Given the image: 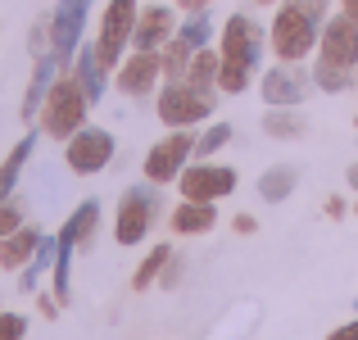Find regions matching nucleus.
Segmentation results:
<instances>
[{"mask_svg": "<svg viewBox=\"0 0 358 340\" xmlns=\"http://www.w3.org/2000/svg\"><path fill=\"white\" fill-rule=\"evenodd\" d=\"M168 259H173V245H155V250H150L145 259H141V268L131 272V290H145V286H155V281L164 277Z\"/></svg>", "mask_w": 358, "mask_h": 340, "instance_id": "obj_24", "label": "nucleus"}, {"mask_svg": "<svg viewBox=\"0 0 358 340\" xmlns=\"http://www.w3.org/2000/svg\"><path fill=\"white\" fill-rule=\"evenodd\" d=\"M308 96V78L295 64H277V69L263 73V100L272 109H299V100Z\"/></svg>", "mask_w": 358, "mask_h": 340, "instance_id": "obj_13", "label": "nucleus"}, {"mask_svg": "<svg viewBox=\"0 0 358 340\" xmlns=\"http://www.w3.org/2000/svg\"><path fill=\"white\" fill-rule=\"evenodd\" d=\"M50 263H55V241H50V236H41V245H36L32 263H27V268H18V272H23V281H18V286H23L27 295H32V290H36V281H41V272L50 268Z\"/></svg>", "mask_w": 358, "mask_h": 340, "instance_id": "obj_26", "label": "nucleus"}, {"mask_svg": "<svg viewBox=\"0 0 358 340\" xmlns=\"http://www.w3.org/2000/svg\"><path fill=\"white\" fill-rule=\"evenodd\" d=\"M173 36H177V14L168 5H145L136 14V32H131L136 50H164Z\"/></svg>", "mask_w": 358, "mask_h": 340, "instance_id": "obj_14", "label": "nucleus"}, {"mask_svg": "<svg viewBox=\"0 0 358 340\" xmlns=\"http://www.w3.org/2000/svg\"><path fill=\"white\" fill-rule=\"evenodd\" d=\"M317 36H322V23H317L299 0H286V5L277 9V18H272V27H268L272 55H277L281 64L308 59V55L317 50Z\"/></svg>", "mask_w": 358, "mask_h": 340, "instance_id": "obj_1", "label": "nucleus"}, {"mask_svg": "<svg viewBox=\"0 0 358 340\" xmlns=\"http://www.w3.org/2000/svg\"><path fill=\"white\" fill-rule=\"evenodd\" d=\"M69 73L82 82V91H87L91 105L105 96V73H109V69L100 64V50H96V45H78V59H73V69H69Z\"/></svg>", "mask_w": 358, "mask_h": 340, "instance_id": "obj_17", "label": "nucleus"}, {"mask_svg": "<svg viewBox=\"0 0 358 340\" xmlns=\"http://www.w3.org/2000/svg\"><path fill=\"white\" fill-rule=\"evenodd\" d=\"M341 14H350L354 23H358V0H341Z\"/></svg>", "mask_w": 358, "mask_h": 340, "instance_id": "obj_35", "label": "nucleus"}, {"mask_svg": "<svg viewBox=\"0 0 358 340\" xmlns=\"http://www.w3.org/2000/svg\"><path fill=\"white\" fill-rule=\"evenodd\" d=\"M254 5H272V0H254Z\"/></svg>", "mask_w": 358, "mask_h": 340, "instance_id": "obj_38", "label": "nucleus"}, {"mask_svg": "<svg viewBox=\"0 0 358 340\" xmlns=\"http://www.w3.org/2000/svg\"><path fill=\"white\" fill-rule=\"evenodd\" d=\"M96 227H100V200H82L78 209H73V218L59 227V241H69V245H87L91 236H96Z\"/></svg>", "mask_w": 358, "mask_h": 340, "instance_id": "obj_19", "label": "nucleus"}, {"mask_svg": "<svg viewBox=\"0 0 358 340\" xmlns=\"http://www.w3.org/2000/svg\"><path fill=\"white\" fill-rule=\"evenodd\" d=\"M55 78H59V59L55 55H41L36 59V69H32V82H27V96H23V118L27 122H36V113H41L45 105V96H50V87H55Z\"/></svg>", "mask_w": 358, "mask_h": 340, "instance_id": "obj_15", "label": "nucleus"}, {"mask_svg": "<svg viewBox=\"0 0 358 340\" xmlns=\"http://www.w3.org/2000/svg\"><path fill=\"white\" fill-rule=\"evenodd\" d=\"M159 78H164V59H159V50H136L131 59L118 64V91L122 96H150V91L159 87Z\"/></svg>", "mask_w": 358, "mask_h": 340, "instance_id": "obj_12", "label": "nucleus"}, {"mask_svg": "<svg viewBox=\"0 0 358 340\" xmlns=\"http://www.w3.org/2000/svg\"><path fill=\"white\" fill-rule=\"evenodd\" d=\"M295 186H299V173H295L290 164H277V168H268V173L259 177V195H263L268 204H281L290 191H295Z\"/></svg>", "mask_w": 358, "mask_h": 340, "instance_id": "obj_22", "label": "nucleus"}, {"mask_svg": "<svg viewBox=\"0 0 358 340\" xmlns=\"http://www.w3.org/2000/svg\"><path fill=\"white\" fill-rule=\"evenodd\" d=\"M218 73H222V55L204 45V50H195L191 69H186V82L200 87V91H218Z\"/></svg>", "mask_w": 358, "mask_h": 340, "instance_id": "obj_21", "label": "nucleus"}, {"mask_svg": "<svg viewBox=\"0 0 358 340\" xmlns=\"http://www.w3.org/2000/svg\"><path fill=\"white\" fill-rule=\"evenodd\" d=\"M327 213H331V218H341V213H345V200H336V195H331V200H327Z\"/></svg>", "mask_w": 358, "mask_h": 340, "instance_id": "obj_34", "label": "nucleus"}, {"mask_svg": "<svg viewBox=\"0 0 358 340\" xmlns=\"http://www.w3.org/2000/svg\"><path fill=\"white\" fill-rule=\"evenodd\" d=\"M23 336H27L23 313H0V340H23Z\"/></svg>", "mask_w": 358, "mask_h": 340, "instance_id": "obj_31", "label": "nucleus"}, {"mask_svg": "<svg viewBox=\"0 0 358 340\" xmlns=\"http://www.w3.org/2000/svg\"><path fill=\"white\" fill-rule=\"evenodd\" d=\"M209 113H213V91L191 87L186 78L164 82V91H159V118H164L168 127H195V122H204Z\"/></svg>", "mask_w": 358, "mask_h": 340, "instance_id": "obj_3", "label": "nucleus"}, {"mask_svg": "<svg viewBox=\"0 0 358 340\" xmlns=\"http://www.w3.org/2000/svg\"><path fill=\"white\" fill-rule=\"evenodd\" d=\"M354 309H358V299H354Z\"/></svg>", "mask_w": 358, "mask_h": 340, "instance_id": "obj_40", "label": "nucleus"}, {"mask_svg": "<svg viewBox=\"0 0 358 340\" xmlns=\"http://www.w3.org/2000/svg\"><path fill=\"white\" fill-rule=\"evenodd\" d=\"M36 245H41V232L23 222L18 232H9L5 241H0V268H5V272L27 268V263H32V254H36Z\"/></svg>", "mask_w": 358, "mask_h": 340, "instance_id": "obj_16", "label": "nucleus"}, {"mask_svg": "<svg viewBox=\"0 0 358 340\" xmlns=\"http://www.w3.org/2000/svg\"><path fill=\"white\" fill-rule=\"evenodd\" d=\"M177 5H182V9H191V14H195V9H209V0H177Z\"/></svg>", "mask_w": 358, "mask_h": 340, "instance_id": "obj_36", "label": "nucleus"}, {"mask_svg": "<svg viewBox=\"0 0 358 340\" xmlns=\"http://www.w3.org/2000/svg\"><path fill=\"white\" fill-rule=\"evenodd\" d=\"M87 109H91V100L82 91V82L73 73H59L50 96H45V105H41V132L55 141H73L87 127Z\"/></svg>", "mask_w": 358, "mask_h": 340, "instance_id": "obj_2", "label": "nucleus"}, {"mask_svg": "<svg viewBox=\"0 0 358 340\" xmlns=\"http://www.w3.org/2000/svg\"><path fill=\"white\" fill-rule=\"evenodd\" d=\"M136 14H141L136 0H109L105 18H100V36H96V50H100L105 69H118L122 64V45L136 32Z\"/></svg>", "mask_w": 358, "mask_h": 340, "instance_id": "obj_4", "label": "nucleus"}, {"mask_svg": "<svg viewBox=\"0 0 358 340\" xmlns=\"http://www.w3.org/2000/svg\"><path fill=\"white\" fill-rule=\"evenodd\" d=\"M114 150H118V141L109 136L105 127H82L73 141H64V164L78 177H91V173H100V168H109Z\"/></svg>", "mask_w": 358, "mask_h": 340, "instance_id": "obj_9", "label": "nucleus"}, {"mask_svg": "<svg viewBox=\"0 0 358 340\" xmlns=\"http://www.w3.org/2000/svg\"><path fill=\"white\" fill-rule=\"evenodd\" d=\"M345 182H350L354 191H358V164H350V173H345Z\"/></svg>", "mask_w": 358, "mask_h": 340, "instance_id": "obj_37", "label": "nucleus"}, {"mask_svg": "<svg viewBox=\"0 0 358 340\" xmlns=\"http://www.w3.org/2000/svg\"><path fill=\"white\" fill-rule=\"evenodd\" d=\"M218 55L222 64H236V69H259V55H263V32L250 14H231L222 23V36H218Z\"/></svg>", "mask_w": 358, "mask_h": 340, "instance_id": "obj_7", "label": "nucleus"}, {"mask_svg": "<svg viewBox=\"0 0 358 340\" xmlns=\"http://www.w3.org/2000/svg\"><path fill=\"white\" fill-rule=\"evenodd\" d=\"M354 127H358V113H354Z\"/></svg>", "mask_w": 358, "mask_h": 340, "instance_id": "obj_39", "label": "nucleus"}, {"mask_svg": "<svg viewBox=\"0 0 358 340\" xmlns=\"http://www.w3.org/2000/svg\"><path fill=\"white\" fill-rule=\"evenodd\" d=\"M177 277H182V263H177V254H173L168 268H164V286H177Z\"/></svg>", "mask_w": 358, "mask_h": 340, "instance_id": "obj_33", "label": "nucleus"}, {"mask_svg": "<svg viewBox=\"0 0 358 340\" xmlns=\"http://www.w3.org/2000/svg\"><path fill=\"white\" fill-rule=\"evenodd\" d=\"M177 182H182V200L218 204L222 195L236 191V168H222V164H186Z\"/></svg>", "mask_w": 358, "mask_h": 340, "instance_id": "obj_10", "label": "nucleus"}, {"mask_svg": "<svg viewBox=\"0 0 358 340\" xmlns=\"http://www.w3.org/2000/svg\"><path fill=\"white\" fill-rule=\"evenodd\" d=\"M168 222H173L177 236H204V232H213V222H218V209H213V204H200V200H182Z\"/></svg>", "mask_w": 358, "mask_h": 340, "instance_id": "obj_18", "label": "nucleus"}, {"mask_svg": "<svg viewBox=\"0 0 358 340\" xmlns=\"http://www.w3.org/2000/svg\"><path fill=\"white\" fill-rule=\"evenodd\" d=\"M177 36H186V41H191L195 50H204V45H209V36H213V23H209V14H204V9H195V14L182 23V32H177Z\"/></svg>", "mask_w": 358, "mask_h": 340, "instance_id": "obj_27", "label": "nucleus"}, {"mask_svg": "<svg viewBox=\"0 0 358 340\" xmlns=\"http://www.w3.org/2000/svg\"><path fill=\"white\" fill-rule=\"evenodd\" d=\"M227 141H231V122H213V127L204 132L200 141H195V155H200V159H209V155H218V150L227 146Z\"/></svg>", "mask_w": 358, "mask_h": 340, "instance_id": "obj_28", "label": "nucleus"}, {"mask_svg": "<svg viewBox=\"0 0 358 340\" xmlns=\"http://www.w3.org/2000/svg\"><path fill=\"white\" fill-rule=\"evenodd\" d=\"M191 155H195V136H191L186 127H173V136L155 141V146L145 150V177H150L155 186H168V182H177Z\"/></svg>", "mask_w": 358, "mask_h": 340, "instance_id": "obj_6", "label": "nucleus"}, {"mask_svg": "<svg viewBox=\"0 0 358 340\" xmlns=\"http://www.w3.org/2000/svg\"><path fill=\"white\" fill-rule=\"evenodd\" d=\"M87 14H91V0H59V5H55L50 36H55V59H59V69H73V59H78L82 32H87Z\"/></svg>", "mask_w": 358, "mask_h": 340, "instance_id": "obj_8", "label": "nucleus"}, {"mask_svg": "<svg viewBox=\"0 0 358 340\" xmlns=\"http://www.w3.org/2000/svg\"><path fill=\"white\" fill-rule=\"evenodd\" d=\"M32 150H36V132H27L23 141H18L14 150L5 155V164H0V204L14 195V186H18V173H23V164L32 159Z\"/></svg>", "mask_w": 358, "mask_h": 340, "instance_id": "obj_20", "label": "nucleus"}, {"mask_svg": "<svg viewBox=\"0 0 358 340\" xmlns=\"http://www.w3.org/2000/svg\"><path fill=\"white\" fill-rule=\"evenodd\" d=\"M327 340H358V318H354V323H345V327H336Z\"/></svg>", "mask_w": 358, "mask_h": 340, "instance_id": "obj_32", "label": "nucleus"}, {"mask_svg": "<svg viewBox=\"0 0 358 340\" xmlns=\"http://www.w3.org/2000/svg\"><path fill=\"white\" fill-rule=\"evenodd\" d=\"M18 227H23V204L5 200V204H0V241H5L9 232H18Z\"/></svg>", "mask_w": 358, "mask_h": 340, "instance_id": "obj_30", "label": "nucleus"}, {"mask_svg": "<svg viewBox=\"0 0 358 340\" xmlns=\"http://www.w3.org/2000/svg\"><path fill=\"white\" fill-rule=\"evenodd\" d=\"M263 132L277 141H290V136H304V113L299 109H268L263 118Z\"/></svg>", "mask_w": 358, "mask_h": 340, "instance_id": "obj_25", "label": "nucleus"}, {"mask_svg": "<svg viewBox=\"0 0 358 340\" xmlns=\"http://www.w3.org/2000/svg\"><path fill=\"white\" fill-rule=\"evenodd\" d=\"M159 59H164V78H168V82H177V78H186V69H191L195 45L186 41V36H173V41L159 50Z\"/></svg>", "mask_w": 358, "mask_h": 340, "instance_id": "obj_23", "label": "nucleus"}, {"mask_svg": "<svg viewBox=\"0 0 358 340\" xmlns=\"http://www.w3.org/2000/svg\"><path fill=\"white\" fill-rule=\"evenodd\" d=\"M313 82L322 91H345L354 78H350V69H327V64H317V69H313Z\"/></svg>", "mask_w": 358, "mask_h": 340, "instance_id": "obj_29", "label": "nucleus"}, {"mask_svg": "<svg viewBox=\"0 0 358 340\" xmlns=\"http://www.w3.org/2000/svg\"><path fill=\"white\" fill-rule=\"evenodd\" d=\"M155 213H159L155 191H145V186H131V191H122L118 218H114V241H118V245H141V241L150 236V227H155Z\"/></svg>", "mask_w": 358, "mask_h": 340, "instance_id": "obj_5", "label": "nucleus"}, {"mask_svg": "<svg viewBox=\"0 0 358 340\" xmlns=\"http://www.w3.org/2000/svg\"><path fill=\"white\" fill-rule=\"evenodd\" d=\"M317 64L327 69H354L358 64V23L350 14H336L322 23V36H317Z\"/></svg>", "mask_w": 358, "mask_h": 340, "instance_id": "obj_11", "label": "nucleus"}]
</instances>
